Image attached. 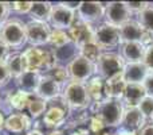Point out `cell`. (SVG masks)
I'll use <instances>...</instances> for the list:
<instances>
[{
    "instance_id": "47",
    "label": "cell",
    "mask_w": 153,
    "mask_h": 135,
    "mask_svg": "<svg viewBox=\"0 0 153 135\" xmlns=\"http://www.w3.org/2000/svg\"><path fill=\"white\" fill-rule=\"evenodd\" d=\"M101 135H113V134H109V133H103V134H101Z\"/></svg>"
},
{
    "instance_id": "15",
    "label": "cell",
    "mask_w": 153,
    "mask_h": 135,
    "mask_svg": "<svg viewBox=\"0 0 153 135\" xmlns=\"http://www.w3.org/2000/svg\"><path fill=\"white\" fill-rule=\"evenodd\" d=\"M35 96L39 99H43L45 101L48 103V101L62 96V85L59 82H56L54 78H51L50 76L43 74Z\"/></svg>"
},
{
    "instance_id": "44",
    "label": "cell",
    "mask_w": 153,
    "mask_h": 135,
    "mask_svg": "<svg viewBox=\"0 0 153 135\" xmlns=\"http://www.w3.org/2000/svg\"><path fill=\"white\" fill-rule=\"evenodd\" d=\"M4 123H5V119H4V116H3V114L0 112V130L4 128Z\"/></svg>"
},
{
    "instance_id": "16",
    "label": "cell",
    "mask_w": 153,
    "mask_h": 135,
    "mask_svg": "<svg viewBox=\"0 0 153 135\" xmlns=\"http://www.w3.org/2000/svg\"><path fill=\"white\" fill-rule=\"evenodd\" d=\"M146 124V118L141 114L138 107H125L124 116H122L121 128L129 131H138Z\"/></svg>"
},
{
    "instance_id": "13",
    "label": "cell",
    "mask_w": 153,
    "mask_h": 135,
    "mask_svg": "<svg viewBox=\"0 0 153 135\" xmlns=\"http://www.w3.org/2000/svg\"><path fill=\"white\" fill-rule=\"evenodd\" d=\"M76 15L75 11L69 10L67 7H65L62 3L58 4H53V10H51V15H50V24L53 26V29H58V30H67L73 26V23L75 22Z\"/></svg>"
},
{
    "instance_id": "28",
    "label": "cell",
    "mask_w": 153,
    "mask_h": 135,
    "mask_svg": "<svg viewBox=\"0 0 153 135\" xmlns=\"http://www.w3.org/2000/svg\"><path fill=\"white\" fill-rule=\"evenodd\" d=\"M71 42L69 37V32L65 31V30H58V29H51V35H50V43L54 49H61L63 46L69 45Z\"/></svg>"
},
{
    "instance_id": "26",
    "label": "cell",
    "mask_w": 153,
    "mask_h": 135,
    "mask_svg": "<svg viewBox=\"0 0 153 135\" xmlns=\"http://www.w3.org/2000/svg\"><path fill=\"white\" fill-rule=\"evenodd\" d=\"M5 65H7L12 78L15 80L24 73V64L23 58H22V53H18V51L16 53H10V56L5 60Z\"/></svg>"
},
{
    "instance_id": "43",
    "label": "cell",
    "mask_w": 153,
    "mask_h": 135,
    "mask_svg": "<svg viewBox=\"0 0 153 135\" xmlns=\"http://www.w3.org/2000/svg\"><path fill=\"white\" fill-rule=\"evenodd\" d=\"M70 135H90V131L87 128H76L75 131H73Z\"/></svg>"
},
{
    "instance_id": "11",
    "label": "cell",
    "mask_w": 153,
    "mask_h": 135,
    "mask_svg": "<svg viewBox=\"0 0 153 135\" xmlns=\"http://www.w3.org/2000/svg\"><path fill=\"white\" fill-rule=\"evenodd\" d=\"M132 12L126 5V2H110L105 4V16L106 23L114 27H121L126 22H129Z\"/></svg>"
},
{
    "instance_id": "12",
    "label": "cell",
    "mask_w": 153,
    "mask_h": 135,
    "mask_svg": "<svg viewBox=\"0 0 153 135\" xmlns=\"http://www.w3.org/2000/svg\"><path fill=\"white\" fill-rule=\"evenodd\" d=\"M67 32H69V37H70V39H71V42L74 43L78 49L87 45V43L95 42L94 29L91 27V24L85 23V22L79 20L78 18L75 19L73 26L67 30Z\"/></svg>"
},
{
    "instance_id": "31",
    "label": "cell",
    "mask_w": 153,
    "mask_h": 135,
    "mask_svg": "<svg viewBox=\"0 0 153 135\" xmlns=\"http://www.w3.org/2000/svg\"><path fill=\"white\" fill-rule=\"evenodd\" d=\"M101 53H102V50L98 48L95 42L87 43V45L79 48V56H82L83 58H86L87 61L93 62L94 65H95V62H97V60L100 58Z\"/></svg>"
},
{
    "instance_id": "33",
    "label": "cell",
    "mask_w": 153,
    "mask_h": 135,
    "mask_svg": "<svg viewBox=\"0 0 153 135\" xmlns=\"http://www.w3.org/2000/svg\"><path fill=\"white\" fill-rule=\"evenodd\" d=\"M138 109L141 111V114L148 119L153 115V97L146 95L145 97L141 100V103L138 104Z\"/></svg>"
},
{
    "instance_id": "46",
    "label": "cell",
    "mask_w": 153,
    "mask_h": 135,
    "mask_svg": "<svg viewBox=\"0 0 153 135\" xmlns=\"http://www.w3.org/2000/svg\"><path fill=\"white\" fill-rule=\"evenodd\" d=\"M47 135H63V133L59 130H54V131H51V133H48Z\"/></svg>"
},
{
    "instance_id": "41",
    "label": "cell",
    "mask_w": 153,
    "mask_h": 135,
    "mask_svg": "<svg viewBox=\"0 0 153 135\" xmlns=\"http://www.w3.org/2000/svg\"><path fill=\"white\" fill-rule=\"evenodd\" d=\"M10 50H11V49L8 48L4 42H1V41H0V62H4L5 60H7V57L10 56V53H11Z\"/></svg>"
},
{
    "instance_id": "5",
    "label": "cell",
    "mask_w": 153,
    "mask_h": 135,
    "mask_svg": "<svg viewBox=\"0 0 153 135\" xmlns=\"http://www.w3.org/2000/svg\"><path fill=\"white\" fill-rule=\"evenodd\" d=\"M125 65L126 64L120 54L111 51H102L100 58L95 62V73L106 81L124 73Z\"/></svg>"
},
{
    "instance_id": "27",
    "label": "cell",
    "mask_w": 153,
    "mask_h": 135,
    "mask_svg": "<svg viewBox=\"0 0 153 135\" xmlns=\"http://www.w3.org/2000/svg\"><path fill=\"white\" fill-rule=\"evenodd\" d=\"M54 54H55L56 64L58 65H59V62H62V61H66L67 65H69L79 54V49L76 48L73 42H70L69 45L63 46V48H61V49H54Z\"/></svg>"
},
{
    "instance_id": "19",
    "label": "cell",
    "mask_w": 153,
    "mask_h": 135,
    "mask_svg": "<svg viewBox=\"0 0 153 135\" xmlns=\"http://www.w3.org/2000/svg\"><path fill=\"white\" fill-rule=\"evenodd\" d=\"M42 77H43V74L39 73V72H24L15 81L20 91L28 93V95H35L38 87L40 84Z\"/></svg>"
},
{
    "instance_id": "34",
    "label": "cell",
    "mask_w": 153,
    "mask_h": 135,
    "mask_svg": "<svg viewBox=\"0 0 153 135\" xmlns=\"http://www.w3.org/2000/svg\"><path fill=\"white\" fill-rule=\"evenodd\" d=\"M105 128V124H103V122L100 119L98 116H95V115H91L89 119V131L95 135L101 134L102 133V130Z\"/></svg>"
},
{
    "instance_id": "4",
    "label": "cell",
    "mask_w": 153,
    "mask_h": 135,
    "mask_svg": "<svg viewBox=\"0 0 153 135\" xmlns=\"http://www.w3.org/2000/svg\"><path fill=\"white\" fill-rule=\"evenodd\" d=\"M62 97L69 106L70 112L71 111H85L91 106L90 97L87 95L86 85L81 82L67 81L62 91Z\"/></svg>"
},
{
    "instance_id": "3",
    "label": "cell",
    "mask_w": 153,
    "mask_h": 135,
    "mask_svg": "<svg viewBox=\"0 0 153 135\" xmlns=\"http://www.w3.org/2000/svg\"><path fill=\"white\" fill-rule=\"evenodd\" d=\"M0 41L10 49H19L27 42L26 23L16 18H10L0 26Z\"/></svg>"
},
{
    "instance_id": "1",
    "label": "cell",
    "mask_w": 153,
    "mask_h": 135,
    "mask_svg": "<svg viewBox=\"0 0 153 135\" xmlns=\"http://www.w3.org/2000/svg\"><path fill=\"white\" fill-rule=\"evenodd\" d=\"M91 115L98 116L103 122L105 127H118L121 126L124 116V101L118 99H105L90 106Z\"/></svg>"
},
{
    "instance_id": "10",
    "label": "cell",
    "mask_w": 153,
    "mask_h": 135,
    "mask_svg": "<svg viewBox=\"0 0 153 135\" xmlns=\"http://www.w3.org/2000/svg\"><path fill=\"white\" fill-rule=\"evenodd\" d=\"M26 34L27 42L31 45V48H40L47 45L50 41L51 27L48 23L30 20L26 23Z\"/></svg>"
},
{
    "instance_id": "18",
    "label": "cell",
    "mask_w": 153,
    "mask_h": 135,
    "mask_svg": "<svg viewBox=\"0 0 153 135\" xmlns=\"http://www.w3.org/2000/svg\"><path fill=\"white\" fill-rule=\"evenodd\" d=\"M30 127H31V118L22 112L10 115L4 123V128L12 134L28 133Z\"/></svg>"
},
{
    "instance_id": "48",
    "label": "cell",
    "mask_w": 153,
    "mask_h": 135,
    "mask_svg": "<svg viewBox=\"0 0 153 135\" xmlns=\"http://www.w3.org/2000/svg\"><path fill=\"white\" fill-rule=\"evenodd\" d=\"M151 123H153V115L151 116Z\"/></svg>"
},
{
    "instance_id": "30",
    "label": "cell",
    "mask_w": 153,
    "mask_h": 135,
    "mask_svg": "<svg viewBox=\"0 0 153 135\" xmlns=\"http://www.w3.org/2000/svg\"><path fill=\"white\" fill-rule=\"evenodd\" d=\"M27 109H28L32 119H36L40 115H45L46 109H47V101H45L43 99L36 97V96H35V97L31 96V100H30Z\"/></svg>"
},
{
    "instance_id": "17",
    "label": "cell",
    "mask_w": 153,
    "mask_h": 135,
    "mask_svg": "<svg viewBox=\"0 0 153 135\" xmlns=\"http://www.w3.org/2000/svg\"><path fill=\"white\" fill-rule=\"evenodd\" d=\"M146 46L138 42H121L120 43V56L125 61V64L143 62Z\"/></svg>"
},
{
    "instance_id": "35",
    "label": "cell",
    "mask_w": 153,
    "mask_h": 135,
    "mask_svg": "<svg viewBox=\"0 0 153 135\" xmlns=\"http://www.w3.org/2000/svg\"><path fill=\"white\" fill-rule=\"evenodd\" d=\"M32 7V2H13L11 3V11L16 14H28Z\"/></svg>"
},
{
    "instance_id": "37",
    "label": "cell",
    "mask_w": 153,
    "mask_h": 135,
    "mask_svg": "<svg viewBox=\"0 0 153 135\" xmlns=\"http://www.w3.org/2000/svg\"><path fill=\"white\" fill-rule=\"evenodd\" d=\"M12 78L11 76L10 70H8L7 65H5V61L4 62H0V88L5 87V85L10 82V80Z\"/></svg>"
},
{
    "instance_id": "32",
    "label": "cell",
    "mask_w": 153,
    "mask_h": 135,
    "mask_svg": "<svg viewBox=\"0 0 153 135\" xmlns=\"http://www.w3.org/2000/svg\"><path fill=\"white\" fill-rule=\"evenodd\" d=\"M47 76H50L51 78H54L56 82H59L61 85H66V81L69 80L70 81V78H69V72H67V68L66 66H63V65H56V66H54L51 70H48L47 73Z\"/></svg>"
},
{
    "instance_id": "6",
    "label": "cell",
    "mask_w": 153,
    "mask_h": 135,
    "mask_svg": "<svg viewBox=\"0 0 153 135\" xmlns=\"http://www.w3.org/2000/svg\"><path fill=\"white\" fill-rule=\"evenodd\" d=\"M70 114L69 106L62 96L54 99L47 103V109L43 115V124L48 128H58L66 123V119Z\"/></svg>"
},
{
    "instance_id": "42",
    "label": "cell",
    "mask_w": 153,
    "mask_h": 135,
    "mask_svg": "<svg viewBox=\"0 0 153 135\" xmlns=\"http://www.w3.org/2000/svg\"><path fill=\"white\" fill-rule=\"evenodd\" d=\"M138 135H153V123H146L140 131Z\"/></svg>"
},
{
    "instance_id": "45",
    "label": "cell",
    "mask_w": 153,
    "mask_h": 135,
    "mask_svg": "<svg viewBox=\"0 0 153 135\" xmlns=\"http://www.w3.org/2000/svg\"><path fill=\"white\" fill-rule=\"evenodd\" d=\"M26 135H43L42 133H40L39 130H30L28 133H27Z\"/></svg>"
},
{
    "instance_id": "24",
    "label": "cell",
    "mask_w": 153,
    "mask_h": 135,
    "mask_svg": "<svg viewBox=\"0 0 153 135\" xmlns=\"http://www.w3.org/2000/svg\"><path fill=\"white\" fill-rule=\"evenodd\" d=\"M51 10H53V3L50 2H32L28 16L31 18V20L47 23L50 20Z\"/></svg>"
},
{
    "instance_id": "2",
    "label": "cell",
    "mask_w": 153,
    "mask_h": 135,
    "mask_svg": "<svg viewBox=\"0 0 153 135\" xmlns=\"http://www.w3.org/2000/svg\"><path fill=\"white\" fill-rule=\"evenodd\" d=\"M24 64V72H43L51 70L56 66V58L54 50H45L39 48H30L22 53Z\"/></svg>"
},
{
    "instance_id": "40",
    "label": "cell",
    "mask_w": 153,
    "mask_h": 135,
    "mask_svg": "<svg viewBox=\"0 0 153 135\" xmlns=\"http://www.w3.org/2000/svg\"><path fill=\"white\" fill-rule=\"evenodd\" d=\"M143 85H144V88H145L146 95L153 97V72H149L148 73V76H146L145 80H144Z\"/></svg>"
},
{
    "instance_id": "38",
    "label": "cell",
    "mask_w": 153,
    "mask_h": 135,
    "mask_svg": "<svg viewBox=\"0 0 153 135\" xmlns=\"http://www.w3.org/2000/svg\"><path fill=\"white\" fill-rule=\"evenodd\" d=\"M10 12H11V3L0 2V26H3L10 19Z\"/></svg>"
},
{
    "instance_id": "21",
    "label": "cell",
    "mask_w": 153,
    "mask_h": 135,
    "mask_svg": "<svg viewBox=\"0 0 153 135\" xmlns=\"http://www.w3.org/2000/svg\"><path fill=\"white\" fill-rule=\"evenodd\" d=\"M145 96L146 92L143 84H128L122 96V101L125 107H138Z\"/></svg>"
},
{
    "instance_id": "14",
    "label": "cell",
    "mask_w": 153,
    "mask_h": 135,
    "mask_svg": "<svg viewBox=\"0 0 153 135\" xmlns=\"http://www.w3.org/2000/svg\"><path fill=\"white\" fill-rule=\"evenodd\" d=\"M76 14H78L79 20L85 22V23H97L105 16V4L98 2H81Z\"/></svg>"
},
{
    "instance_id": "9",
    "label": "cell",
    "mask_w": 153,
    "mask_h": 135,
    "mask_svg": "<svg viewBox=\"0 0 153 135\" xmlns=\"http://www.w3.org/2000/svg\"><path fill=\"white\" fill-rule=\"evenodd\" d=\"M67 72H69V78L70 81L81 82L85 84L93 77L95 73V65L93 62L87 61L82 56H76L69 65H67Z\"/></svg>"
},
{
    "instance_id": "29",
    "label": "cell",
    "mask_w": 153,
    "mask_h": 135,
    "mask_svg": "<svg viewBox=\"0 0 153 135\" xmlns=\"http://www.w3.org/2000/svg\"><path fill=\"white\" fill-rule=\"evenodd\" d=\"M137 22L146 31L153 34V3H149L148 7L137 15Z\"/></svg>"
},
{
    "instance_id": "36",
    "label": "cell",
    "mask_w": 153,
    "mask_h": 135,
    "mask_svg": "<svg viewBox=\"0 0 153 135\" xmlns=\"http://www.w3.org/2000/svg\"><path fill=\"white\" fill-rule=\"evenodd\" d=\"M143 62L149 72H153V42L145 48V54H144Z\"/></svg>"
},
{
    "instance_id": "20",
    "label": "cell",
    "mask_w": 153,
    "mask_h": 135,
    "mask_svg": "<svg viewBox=\"0 0 153 135\" xmlns=\"http://www.w3.org/2000/svg\"><path fill=\"white\" fill-rule=\"evenodd\" d=\"M148 73L149 70L144 65V62H133V64L125 65L122 74H124L126 84H143Z\"/></svg>"
},
{
    "instance_id": "8",
    "label": "cell",
    "mask_w": 153,
    "mask_h": 135,
    "mask_svg": "<svg viewBox=\"0 0 153 135\" xmlns=\"http://www.w3.org/2000/svg\"><path fill=\"white\" fill-rule=\"evenodd\" d=\"M94 37L95 43L101 50H110L121 43V35H120V29L114 27L109 23H102L94 29Z\"/></svg>"
},
{
    "instance_id": "7",
    "label": "cell",
    "mask_w": 153,
    "mask_h": 135,
    "mask_svg": "<svg viewBox=\"0 0 153 135\" xmlns=\"http://www.w3.org/2000/svg\"><path fill=\"white\" fill-rule=\"evenodd\" d=\"M121 42H138L144 46H148L153 42V34L146 31L144 27L140 26L137 20L126 22L120 27Z\"/></svg>"
},
{
    "instance_id": "39",
    "label": "cell",
    "mask_w": 153,
    "mask_h": 135,
    "mask_svg": "<svg viewBox=\"0 0 153 135\" xmlns=\"http://www.w3.org/2000/svg\"><path fill=\"white\" fill-rule=\"evenodd\" d=\"M149 3L148 2H126V5L129 8V11L132 14H140L141 11H144L148 7Z\"/></svg>"
},
{
    "instance_id": "22",
    "label": "cell",
    "mask_w": 153,
    "mask_h": 135,
    "mask_svg": "<svg viewBox=\"0 0 153 135\" xmlns=\"http://www.w3.org/2000/svg\"><path fill=\"white\" fill-rule=\"evenodd\" d=\"M126 81L124 78V74H118V76L113 77L110 80L105 81V96L106 99H118L122 100L125 88H126Z\"/></svg>"
},
{
    "instance_id": "23",
    "label": "cell",
    "mask_w": 153,
    "mask_h": 135,
    "mask_svg": "<svg viewBox=\"0 0 153 135\" xmlns=\"http://www.w3.org/2000/svg\"><path fill=\"white\" fill-rule=\"evenodd\" d=\"M86 85L87 95L90 97V101L93 103H98L106 99L105 96V80L101 78L100 76H93L87 82H85Z\"/></svg>"
},
{
    "instance_id": "25",
    "label": "cell",
    "mask_w": 153,
    "mask_h": 135,
    "mask_svg": "<svg viewBox=\"0 0 153 135\" xmlns=\"http://www.w3.org/2000/svg\"><path fill=\"white\" fill-rule=\"evenodd\" d=\"M31 96L32 95H28V93L18 89L13 93H10V95H8L7 103L10 104L13 109H16V111H23V109H26L27 107H28V103H30V100H31Z\"/></svg>"
}]
</instances>
